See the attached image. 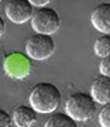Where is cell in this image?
Wrapping results in <instances>:
<instances>
[{"label":"cell","instance_id":"cell-14","mask_svg":"<svg viewBox=\"0 0 110 127\" xmlns=\"http://www.w3.org/2000/svg\"><path fill=\"white\" fill-rule=\"evenodd\" d=\"M12 125V117L8 112L0 108V127H11Z\"/></svg>","mask_w":110,"mask_h":127},{"label":"cell","instance_id":"cell-4","mask_svg":"<svg viewBox=\"0 0 110 127\" xmlns=\"http://www.w3.org/2000/svg\"><path fill=\"white\" fill-rule=\"evenodd\" d=\"M32 28L37 34L52 35L59 31L61 26V18L59 13L52 7H43L37 9L31 19Z\"/></svg>","mask_w":110,"mask_h":127},{"label":"cell","instance_id":"cell-10","mask_svg":"<svg viewBox=\"0 0 110 127\" xmlns=\"http://www.w3.org/2000/svg\"><path fill=\"white\" fill-rule=\"evenodd\" d=\"M43 127H77V124L66 113H54L46 120Z\"/></svg>","mask_w":110,"mask_h":127},{"label":"cell","instance_id":"cell-7","mask_svg":"<svg viewBox=\"0 0 110 127\" xmlns=\"http://www.w3.org/2000/svg\"><path fill=\"white\" fill-rule=\"evenodd\" d=\"M90 23L96 31L103 34L110 33V2L97 5L90 13Z\"/></svg>","mask_w":110,"mask_h":127},{"label":"cell","instance_id":"cell-3","mask_svg":"<svg viewBox=\"0 0 110 127\" xmlns=\"http://www.w3.org/2000/svg\"><path fill=\"white\" fill-rule=\"evenodd\" d=\"M55 48L56 44L53 36L46 34H37V33L29 36L25 46L26 55L37 61L49 59L54 54Z\"/></svg>","mask_w":110,"mask_h":127},{"label":"cell","instance_id":"cell-15","mask_svg":"<svg viewBox=\"0 0 110 127\" xmlns=\"http://www.w3.org/2000/svg\"><path fill=\"white\" fill-rule=\"evenodd\" d=\"M29 2L33 7H37V8H43L47 7L48 5L51 4L49 0H29Z\"/></svg>","mask_w":110,"mask_h":127},{"label":"cell","instance_id":"cell-6","mask_svg":"<svg viewBox=\"0 0 110 127\" xmlns=\"http://www.w3.org/2000/svg\"><path fill=\"white\" fill-rule=\"evenodd\" d=\"M33 7L29 0H8L5 4V14L14 24H25L32 19Z\"/></svg>","mask_w":110,"mask_h":127},{"label":"cell","instance_id":"cell-16","mask_svg":"<svg viewBox=\"0 0 110 127\" xmlns=\"http://www.w3.org/2000/svg\"><path fill=\"white\" fill-rule=\"evenodd\" d=\"M5 32H6V23L0 15V38L5 34Z\"/></svg>","mask_w":110,"mask_h":127},{"label":"cell","instance_id":"cell-12","mask_svg":"<svg viewBox=\"0 0 110 127\" xmlns=\"http://www.w3.org/2000/svg\"><path fill=\"white\" fill-rule=\"evenodd\" d=\"M98 124L101 127H110V101L106 104L98 113Z\"/></svg>","mask_w":110,"mask_h":127},{"label":"cell","instance_id":"cell-11","mask_svg":"<svg viewBox=\"0 0 110 127\" xmlns=\"http://www.w3.org/2000/svg\"><path fill=\"white\" fill-rule=\"evenodd\" d=\"M94 52L101 59L110 55V34H102L94 42Z\"/></svg>","mask_w":110,"mask_h":127},{"label":"cell","instance_id":"cell-13","mask_svg":"<svg viewBox=\"0 0 110 127\" xmlns=\"http://www.w3.org/2000/svg\"><path fill=\"white\" fill-rule=\"evenodd\" d=\"M98 71L101 73V75L110 78V55L101 60V63L98 65Z\"/></svg>","mask_w":110,"mask_h":127},{"label":"cell","instance_id":"cell-8","mask_svg":"<svg viewBox=\"0 0 110 127\" xmlns=\"http://www.w3.org/2000/svg\"><path fill=\"white\" fill-rule=\"evenodd\" d=\"M90 96L92 100L104 106L110 101V78L108 77H100L95 78L90 85Z\"/></svg>","mask_w":110,"mask_h":127},{"label":"cell","instance_id":"cell-17","mask_svg":"<svg viewBox=\"0 0 110 127\" xmlns=\"http://www.w3.org/2000/svg\"><path fill=\"white\" fill-rule=\"evenodd\" d=\"M0 2H1V1H0Z\"/></svg>","mask_w":110,"mask_h":127},{"label":"cell","instance_id":"cell-1","mask_svg":"<svg viewBox=\"0 0 110 127\" xmlns=\"http://www.w3.org/2000/svg\"><path fill=\"white\" fill-rule=\"evenodd\" d=\"M61 98V91L54 84L39 82L32 88L28 102L37 113L49 114L59 108Z\"/></svg>","mask_w":110,"mask_h":127},{"label":"cell","instance_id":"cell-9","mask_svg":"<svg viewBox=\"0 0 110 127\" xmlns=\"http://www.w3.org/2000/svg\"><path fill=\"white\" fill-rule=\"evenodd\" d=\"M12 121L17 127H32L37 121V112L27 105H20L13 109Z\"/></svg>","mask_w":110,"mask_h":127},{"label":"cell","instance_id":"cell-5","mask_svg":"<svg viewBox=\"0 0 110 127\" xmlns=\"http://www.w3.org/2000/svg\"><path fill=\"white\" fill-rule=\"evenodd\" d=\"M32 68V64L29 61L27 55L14 52L6 57L4 61V71L5 73L12 79L21 80L29 75Z\"/></svg>","mask_w":110,"mask_h":127},{"label":"cell","instance_id":"cell-2","mask_svg":"<svg viewBox=\"0 0 110 127\" xmlns=\"http://www.w3.org/2000/svg\"><path fill=\"white\" fill-rule=\"evenodd\" d=\"M96 111V102L90 94L76 92L66 100L64 112L75 121H88L94 117Z\"/></svg>","mask_w":110,"mask_h":127}]
</instances>
